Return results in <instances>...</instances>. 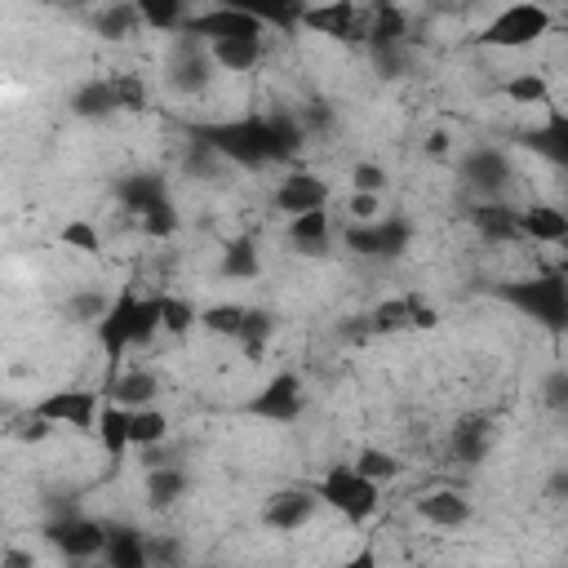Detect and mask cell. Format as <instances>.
Returning <instances> with one entry per match:
<instances>
[{"label": "cell", "instance_id": "obj_54", "mask_svg": "<svg viewBox=\"0 0 568 568\" xmlns=\"http://www.w3.org/2000/svg\"><path fill=\"white\" fill-rule=\"evenodd\" d=\"M0 568H40V555L22 541H0Z\"/></svg>", "mask_w": 568, "mask_h": 568}, {"label": "cell", "instance_id": "obj_49", "mask_svg": "<svg viewBox=\"0 0 568 568\" xmlns=\"http://www.w3.org/2000/svg\"><path fill=\"white\" fill-rule=\"evenodd\" d=\"M293 115H297V124H302V133H306V138H311V133H320V129H333V120H337L328 102H306V106H302V111H293Z\"/></svg>", "mask_w": 568, "mask_h": 568}, {"label": "cell", "instance_id": "obj_31", "mask_svg": "<svg viewBox=\"0 0 568 568\" xmlns=\"http://www.w3.org/2000/svg\"><path fill=\"white\" fill-rule=\"evenodd\" d=\"M524 142H528L537 155H546L550 164H564V160H568V120H564V111H559V106H550L546 129L524 133Z\"/></svg>", "mask_w": 568, "mask_h": 568}, {"label": "cell", "instance_id": "obj_8", "mask_svg": "<svg viewBox=\"0 0 568 568\" xmlns=\"http://www.w3.org/2000/svg\"><path fill=\"white\" fill-rule=\"evenodd\" d=\"M169 84L182 93V98H200L209 84H213V62H209V44L178 31L173 36V49H169Z\"/></svg>", "mask_w": 568, "mask_h": 568}, {"label": "cell", "instance_id": "obj_4", "mask_svg": "<svg viewBox=\"0 0 568 568\" xmlns=\"http://www.w3.org/2000/svg\"><path fill=\"white\" fill-rule=\"evenodd\" d=\"M306 408V382L293 368L271 373L248 399H244V417L253 422H271V426H293Z\"/></svg>", "mask_w": 568, "mask_h": 568}, {"label": "cell", "instance_id": "obj_38", "mask_svg": "<svg viewBox=\"0 0 568 568\" xmlns=\"http://www.w3.org/2000/svg\"><path fill=\"white\" fill-rule=\"evenodd\" d=\"M195 324H200V306H195L191 297H169V293H160V333L186 337Z\"/></svg>", "mask_w": 568, "mask_h": 568}, {"label": "cell", "instance_id": "obj_47", "mask_svg": "<svg viewBox=\"0 0 568 568\" xmlns=\"http://www.w3.org/2000/svg\"><path fill=\"white\" fill-rule=\"evenodd\" d=\"M351 191H359V195H382V191H386V169H382L377 160H355V169H351Z\"/></svg>", "mask_w": 568, "mask_h": 568}, {"label": "cell", "instance_id": "obj_11", "mask_svg": "<svg viewBox=\"0 0 568 568\" xmlns=\"http://www.w3.org/2000/svg\"><path fill=\"white\" fill-rule=\"evenodd\" d=\"M182 31H186V36H195V40H204V44H213V40H235V36H262L266 27H262V18H257L253 9L217 4V9L191 13Z\"/></svg>", "mask_w": 568, "mask_h": 568}, {"label": "cell", "instance_id": "obj_26", "mask_svg": "<svg viewBox=\"0 0 568 568\" xmlns=\"http://www.w3.org/2000/svg\"><path fill=\"white\" fill-rule=\"evenodd\" d=\"M142 493H146L151 510H173L191 493V475H186V466H155V470H146Z\"/></svg>", "mask_w": 568, "mask_h": 568}, {"label": "cell", "instance_id": "obj_37", "mask_svg": "<svg viewBox=\"0 0 568 568\" xmlns=\"http://www.w3.org/2000/svg\"><path fill=\"white\" fill-rule=\"evenodd\" d=\"M351 466H355V470H359V475H364V479H373V484H377V488H382V484H390V479H399V475H404V462H399V457H395V453H386V448H373V444H368V448H359V453H355V462H351Z\"/></svg>", "mask_w": 568, "mask_h": 568}, {"label": "cell", "instance_id": "obj_6", "mask_svg": "<svg viewBox=\"0 0 568 568\" xmlns=\"http://www.w3.org/2000/svg\"><path fill=\"white\" fill-rule=\"evenodd\" d=\"M550 9L546 4H506L488 18V27L479 31V44L488 49H528L550 31Z\"/></svg>", "mask_w": 568, "mask_h": 568}, {"label": "cell", "instance_id": "obj_33", "mask_svg": "<svg viewBox=\"0 0 568 568\" xmlns=\"http://www.w3.org/2000/svg\"><path fill=\"white\" fill-rule=\"evenodd\" d=\"M501 98L515 106H550V80L541 71H515L501 80Z\"/></svg>", "mask_w": 568, "mask_h": 568}, {"label": "cell", "instance_id": "obj_13", "mask_svg": "<svg viewBox=\"0 0 568 568\" xmlns=\"http://www.w3.org/2000/svg\"><path fill=\"white\" fill-rule=\"evenodd\" d=\"M271 209H275V213H288V217L328 209V182L315 178V173H306V169H293V173H284V178L275 182Z\"/></svg>", "mask_w": 568, "mask_h": 568}, {"label": "cell", "instance_id": "obj_46", "mask_svg": "<svg viewBox=\"0 0 568 568\" xmlns=\"http://www.w3.org/2000/svg\"><path fill=\"white\" fill-rule=\"evenodd\" d=\"M368 58H373V67H377V75H404L408 67H413V49H408V40H399V44H382V49H368Z\"/></svg>", "mask_w": 568, "mask_h": 568}, {"label": "cell", "instance_id": "obj_27", "mask_svg": "<svg viewBox=\"0 0 568 568\" xmlns=\"http://www.w3.org/2000/svg\"><path fill=\"white\" fill-rule=\"evenodd\" d=\"M217 275H222V280H240V284L257 280V275H262V248H257V240H253V235L226 240V244H222V257H217Z\"/></svg>", "mask_w": 568, "mask_h": 568}, {"label": "cell", "instance_id": "obj_43", "mask_svg": "<svg viewBox=\"0 0 568 568\" xmlns=\"http://www.w3.org/2000/svg\"><path fill=\"white\" fill-rule=\"evenodd\" d=\"M160 333V293H138L133 302V346H151Z\"/></svg>", "mask_w": 568, "mask_h": 568}, {"label": "cell", "instance_id": "obj_32", "mask_svg": "<svg viewBox=\"0 0 568 568\" xmlns=\"http://www.w3.org/2000/svg\"><path fill=\"white\" fill-rule=\"evenodd\" d=\"M275 315L266 311V306H244V320H240V333H235V342L244 346V355L248 359H262V351H266V342L275 337Z\"/></svg>", "mask_w": 568, "mask_h": 568}, {"label": "cell", "instance_id": "obj_53", "mask_svg": "<svg viewBox=\"0 0 568 568\" xmlns=\"http://www.w3.org/2000/svg\"><path fill=\"white\" fill-rule=\"evenodd\" d=\"M80 510V497L71 488H49L44 493V519H62V515H75Z\"/></svg>", "mask_w": 568, "mask_h": 568}, {"label": "cell", "instance_id": "obj_44", "mask_svg": "<svg viewBox=\"0 0 568 568\" xmlns=\"http://www.w3.org/2000/svg\"><path fill=\"white\" fill-rule=\"evenodd\" d=\"M142 546H146V568H186L178 537H169V532H142Z\"/></svg>", "mask_w": 568, "mask_h": 568}, {"label": "cell", "instance_id": "obj_28", "mask_svg": "<svg viewBox=\"0 0 568 568\" xmlns=\"http://www.w3.org/2000/svg\"><path fill=\"white\" fill-rule=\"evenodd\" d=\"M266 53V36H235V40H213L209 62L222 71H253Z\"/></svg>", "mask_w": 568, "mask_h": 568}, {"label": "cell", "instance_id": "obj_39", "mask_svg": "<svg viewBox=\"0 0 568 568\" xmlns=\"http://www.w3.org/2000/svg\"><path fill=\"white\" fill-rule=\"evenodd\" d=\"M111 89H115V106L129 111V115H142L151 106V84L138 71H115L111 75Z\"/></svg>", "mask_w": 568, "mask_h": 568}, {"label": "cell", "instance_id": "obj_18", "mask_svg": "<svg viewBox=\"0 0 568 568\" xmlns=\"http://www.w3.org/2000/svg\"><path fill=\"white\" fill-rule=\"evenodd\" d=\"M470 226L484 244H510L519 240V209L506 204V200H475L470 204Z\"/></svg>", "mask_w": 568, "mask_h": 568}, {"label": "cell", "instance_id": "obj_10", "mask_svg": "<svg viewBox=\"0 0 568 568\" xmlns=\"http://www.w3.org/2000/svg\"><path fill=\"white\" fill-rule=\"evenodd\" d=\"M510 178H515V169H510V160H506L501 146H470L462 155V182L479 200H501V191L510 186Z\"/></svg>", "mask_w": 568, "mask_h": 568}, {"label": "cell", "instance_id": "obj_51", "mask_svg": "<svg viewBox=\"0 0 568 568\" xmlns=\"http://www.w3.org/2000/svg\"><path fill=\"white\" fill-rule=\"evenodd\" d=\"M346 213H351V222H355V226H364V222H377V217H382V195H359V191H351V200H346Z\"/></svg>", "mask_w": 568, "mask_h": 568}, {"label": "cell", "instance_id": "obj_14", "mask_svg": "<svg viewBox=\"0 0 568 568\" xmlns=\"http://www.w3.org/2000/svg\"><path fill=\"white\" fill-rule=\"evenodd\" d=\"M297 27L306 31H320L328 40H359L364 44V31H368V9L342 0V4H320V9H302Z\"/></svg>", "mask_w": 568, "mask_h": 568}, {"label": "cell", "instance_id": "obj_3", "mask_svg": "<svg viewBox=\"0 0 568 568\" xmlns=\"http://www.w3.org/2000/svg\"><path fill=\"white\" fill-rule=\"evenodd\" d=\"M315 501L328 506V510H337L346 524H364V519L377 510L382 488H377L373 479H364L351 462H333V466L320 475V484H315Z\"/></svg>", "mask_w": 568, "mask_h": 568}, {"label": "cell", "instance_id": "obj_29", "mask_svg": "<svg viewBox=\"0 0 568 568\" xmlns=\"http://www.w3.org/2000/svg\"><path fill=\"white\" fill-rule=\"evenodd\" d=\"M89 27H93V36H102V40H129V36H138V27H142V18H138V4H106V9H93L89 13Z\"/></svg>", "mask_w": 568, "mask_h": 568}, {"label": "cell", "instance_id": "obj_56", "mask_svg": "<svg viewBox=\"0 0 568 568\" xmlns=\"http://www.w3.org/2000/svg\"><path fill=\"white\" fill-rule=\"evenodd\" d=\"M546 404H550V408H564V404H568V395H564V368H555V373L546 377Z\"/></svg>", "mask_w": 568, "mask_h": 568}, {"label": "cell", "instance_id": "obj_30", "mask_svg": "<svg viewBox=\"0 0 568 568\" xmlns=\"http://www.w3.org/2000/svg\"><path fill=\"white\" fill-rule=\"evenodd\" d=\"M169 444V417L151 404V408H129V448L146 453V448H160Z\"/></svg>", "mask_w": 568, "mask_h": 568}, {"label": "cell", "instance_id": "obj_19", "mask_svg": "<svg viewBox=\"0 0 568 568\" xmlns=\"http://www.w3.org/2000/svg\"><path fill=\"white\" fill-rule=\"evenodd\" d=\"M413 510L435 528H462L475 515V506H470V497L462 488H430V493H422L413 501Z\"/></svg>", "mask_w": 568, "mask_h": 568}, {"label": "cell", "instance_id": "obj_20", "mask_svg": "<svg viewBox=\"0 0 568 568\" xmlns=\"http://www.w3.org/2000/svg\"><path fill=\"white\" fill-rule=\"evenodd\" d=\"M284 235H288L293 253H302V257H324L328 244H333V217H328V209L297 213V217H288Z\"/></svg>", "mask_w": 568, "mask_h": 568}, {"label": "cell", "instance_id": "obj_40", "mask_svg": "<svg viewBox=\"0 0 568 568\" xmlns=\"http://www.w3.org/2000/svg\"><path fill=\"white\" fill-rule=\"evenodd\" d=\"M240 320H244V306H240V302H213V306L200 311V328H204L209 337H231V342H235Z\"/></svg>", "mask_w": 568, "mask_h": 568}, {"label": "cell", "instance_id": "obj_50", "mask_svg": "<svg viewBox=\"0 0 568 568\" xmlns=\"http://www.w3.org/2000/svg\"><path fill=\"white\" fill-rule=\"evenodd\" d=\"M404 311H408V328H435L439 324L435 302H426L422 293H404Z\"/></svg>", "mask_w": 568, "mask_h": 568}, {"label": "cell", "instance_id": "obj_1", "mask_svg": "<svg viewBox=\"0 0 568 568\" xmlns=\"http://www.w3.org/2000/svg\"><path fill=\"white\" fill-rule=\"evenodd\" d=\"M191 142H204L222 164L235 169H266V164H288L306 133L293 111H266V115H235V120H204L186 124Z\"/></svg>", "mask_w": 568, "mask_h": 568}, {"label": "cell", "instance_id": "obj_5", "mask_svg": "<svg viewBox=\"0 0 568 568\" xmlns=\"http://www.w3.org/2000/svg\"><path fill=\"white\" fill-rule=\"evenodd\" d=\"M413 235H417V226L404 217V213H382L377 222H364V226H346V248L355 253V257H368V262H395V257H404L408 253V244H413Z\"/></svg>", "mask_w": 568, "mask_h": 568}, {"label": "cell", "instance_id": "obj_21", "mask_svg": "<svg viewBox=\"0 0 568 568\" xmlns=\"http://www.w3.org/2000/svg\"><path fill=\"white\" fill-rule=\"evenodd\" d=\"M106 399L120 404V408H151L160 399V377L151 368H142V364L138 368H124V373L111 377Z\"/></svg>", "mask_w": 568, "mask_h": 568}, {"label": "cell", "instance_id": "obj_55", "mask_svg": "<svg viewBox=\"0 0 568 568\" xmlns=\"http://www.w3.org/2000/svg\"><path fill=\"white\" fill-rule=\"evenodd\" d=\"M333 568H377V550H373V541H364L359 550H351V555L337 559Z\"/></svg>", "mask_w": 568, "mask_h": 568}, {"label": "cell", "instance_id": "obj_24", "mask_svg": "<svg viewBox=\"0 0 568 568\" xmlns=\"http://www.w3.org/2000/svg\"><path fill=\"white\" fill-rule=\"evenodd\" d=\"M106 568H146V546H142V532L133 524H111L106 519V541H102V555H98Z\"/></svg>", "mask_w": 568, "mask_h": 568}, {"label": "cell", "instance_id": "obj_12", "mask_svg": "<svg viewBox=\"0 0 568 568\" xmlns=\"http://www.w3.org/2000/svg\"><path fill=\"white\" fill-rule=\"evenodd\" d=\"M133 302H138V288L124 284V288L111 297L106 315L93 324V337H98V346L106 351V364H120L124 351H133Z\"/></svg>", "mask_w": 568, "mask_h": 568}, {"label": "cell", "instance_id": "obj_35", "mask_svg": "<svg viewBox=\"0 0 568 568\" xmlns=\"http://www.w3.org/2000/svg\"><path fill=\"white\" fill-rule=\"evenodd\" d=\"M138 18H142V27H151V31H182L186 27V18H191V9L182 4V0H138Z\"/></svg>", "mask_w": 568, "mask_h": 568}, {"label": "cell", "instance_id": "obj_58", "mask_svg": "<svg viewBox=\"0 0 568 568\" xmlns=\"http://www.w3.org/2000/svg\"><path fill=\"white\" fill-rule=\"evenodd\" d=\"M200 568H213V564H200Z\"/></svg>", "mask_w": 568, "mask_h": 568}, {"label": "cell", "instance_id": "obj_41", "mask_svg": "<svg viewBox=\"0 0 568 568\" xmlns=\"http://www.w3.org/2000/svg\"><path fill=\"white\" fill-rule=\"evenodd\" d=\"M368 315V328H373V337H386V333H404L408 328V311H404V293H395V297H382L373 311H364Z\"/></svg>", "mask_w": 568, "mask_h": 568}, {"label": "cell", "instance_id": "obj_36", "mask_svg": "<svg viewBox=\"0 0 568 568\" xmlns=\"http://www.w3.org/2000/svg\"><path fill=\"white\" fill-rule=\"evenodd\" d=\"M138 222V235H146V240H173L178 231H182V213H178V204H173V195L169 200H160V204H151L142 217H133Z\"/></svg>", "mask_w": 568, "mask_h": 568}, {"label": "cell", "instance_id": "obj_23", "mask_svg": "<svg viewBox=\"0 0 568 568\" xmlns=\"http://www.w3.org/2000/svg\"><path fill=\"white\" fill-rule=\"evenodd\" d=\"M493 448V426L488 417H457V426L448 430V453L462 462V466H479Z\"/></svg>", "mask_w": 568, "mask_h": 568}, {"label": "cell", "instance_id": "obj_15", "mask_svg": "<svg viewBox=\"0 0 568 568\" xmlns=\"http://www.w3.org/2000/svg\"><path fill=\"white\" fill-rule=\"evenodd\" d=\"M315 510H320L315 493L280 488V493H271L262 501V528H271V532H297V528H306L315 519Z\"/></svg>", "mask_w": 568, "mask_h": 568}, {"label": "cell", "instance_id": "obj_17", "mask_svg": "<svg viewBox=\"0 0 568 568\" xmlns=\"http://www.w3.org/2000/svg\"><path fill=\"white\" fill-rule=\"evenodd\" d=\"M67 111L84 124H102L111 120L120 106H115V89H111V75H89L80 80L71 93H67Z\"/></svg>", "mask_w": 568, "mask_h": 568}, {"label": "cell", "instance_id": "obj_42", "mask_svg": "<svg viewBox=\"0 0 568 568\" xmlns=\"http://www.w3.org/2000/svg\"><path fill=\"white\" fill-rule=\"evenodd\" d=\"M58 240H62L67 248L84 253V257H98V253H102V231H98V222H89V217H71V222H62Z\"/></svg>", "mask_w": 568, "mask_h": 568}, {"label": "cell", "instance_id": "obj_2", "mask_svg": "<svg viewBox=\"0 0 568 568\" xmlns=\"http://www.w3.org/2000/svg\"><path fill=\"white\" fill-rule=\"evenodd\" d=\"M497 297L506 306H515L519 315L546 324V328H564L568 320V293H564V271H546V275H528V280H510L497 284Z\"/></svg>", "mask_w": 568, "mask_h": 568}, {"label": "cell", "instance_id": "obj_52", "mask_svg": "<svg viewBox=\"0 0 568 568\" xmlns=\"http://www.w3.org/2000/svg\"><path fill=\"white\" fill-rule=\"evenodd\" d=\"M333 337H337L342 346H359L364 337H373V328H368V315H346V320H337Z\"/></svg>", "mask_w": 568, "mask_h": 568}, {"label": "cell", "instance_id": "obj_45", "mask_svg": "<svg viewBox=\"0 0 568 568\" xmlns=\"http://www.w3.org/2000/svg\"><path fill=\"white\" fill-rule=\"evenodd\" d=\"M178 169L186 173V178H200V182H209V178H217L222 173V160L204 146V142H186L182 146V160H178Z\"/></svg>", "mask_w": 568, "mask_h": 568}, {"label": "cell", "instance_id": "obj_22", "mask_svg": "<svg viewBox=\"0 0 568 568\" xmlns=\"http://www.w3.org/2000/svg\"><path fill=\"white\" fill-rule=\"evenodd\" d=\"M519 240H537V244H564L568 240V213L559 204H528L519 209Z\"/></svg>", "mask_w": 568, "mask_h": 568}, {"label": "cell", "instance_id": "obj_25", "mask_svg": "<svg viewBox=\"0 0 568 568\" xmlns=\"http://www.w3.org/2000/svg\"><path fill=\"white\" fill-rule=\"evenodd\" d=\"M93 435H98V448L106 453V462H111V466H120V462H124V453H129V408H120V404L102 399L98 422H93Z\"/></svg>", "mask_w": 568, "mask_h": 568}, {"label": "cell", "instance_id": "obj_48", "mask_svg": "<svg viewBox=\"0 0 568 568\" xmlns=\"http://www.w3.org/2000/svg\"><path fill=\"white\" fill-rule=\"evenodd\" d=\"M4 435H13V439H18V444H44V439H49V435H53V426H49V422H44V417H36V413H31V408H27V413H22V417H13V422H9V426H4Z\"/></svg>", "mask_w": 568, "mask_h": 568}, {"label": "cell", "instance_id": "obj_16", "mask_svg": "<svg viewBox=\"0 0 568 568\" xmlns=\"http://www.w3.org/2000/svg\"><path fill=\"white\" fill-rule=\"evenodd\" d=\"M173 191H169V178L164 173H155V169H138V173H124L120 182H115V204H120V213H129V217H142L151 204H160V200H169Z\"/></svg>", "mask_w": 568, "mask_h": 568}, {"label": "cell", "instance_id": "obj_57", "mask_svg": "<svg viewBox=\"0 0 568 568\" xmlns=\"http://www.w3.org/2000/svg\"><path fill=\"white\" fill-rule=\"evenodd\" d=\"M422 146H426V155H435V160H444V155H448V133H444V129H430Z\"/></svg>", "mask_w": 568, "mask_h": 568}, {"label": "cell", "instance_id": "obj_9", "mask_svg": "<svg viewBox=\"0 0 568 568\" xmlns=\"http://www.w3.org/2000/svg\"><path fill=\"white\" fill-rule=\"evenodd\" d=\"M98 390H80V386H62V390H49L44 399L31 404L36 417H44L49 426H71V430H93L98 422Z\"/></svg>", "mask_w": 568, "mask_h": 568}, {"label": "cell", "instance_id": "obj_7", "mask_svg": "<svg viewBox=\"0 0 568 568\" xmlns=\"http://www.w3.org/2000/svg\"><path fill=\"white\" fill-rule=\"evenodd\" d=\"M40 532H44V541H49L67 564H89V559L102 555L106 519H93V515L75 510V515H62V519H44Z\"/></svg>", "mask_w": 568, "mask_h": 568}, {"label": "cell", "instance_id": "obj_34", "mask_svg": "<svg viewBox=\"0 0 568 568\" xmlns=\"http://www.w3.org/2000/svg\"><path fill=\"white\" fill-rule=\"evenodd\" d=\"M106 306H111V297H106V288H93V284H84V288H71V297L62 302V315L71 320V324H98L102 315H106Z\"/></svg>", "mask_w": 568, "mask_h": 568}]
</instances>
